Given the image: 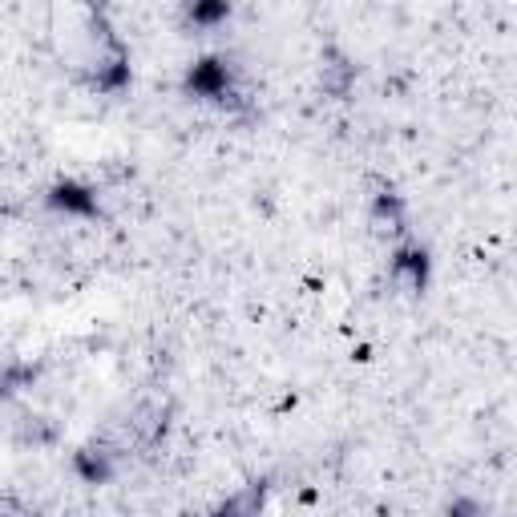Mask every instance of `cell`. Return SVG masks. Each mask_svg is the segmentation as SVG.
<instances>
[{
  "label": "cell",
  "instance_id": "obj_5",
  "mask_svg": "<svg viewBox=\"0 0 517 517\" xmlns=\"http://www.w3.org/2000/svg\"><path fill=\"white\" fill-rule=\"evenodd\" d=\"M227 13H231V0H194L190 5L194 25H219V21H227Z\"/></svg>",
  "mask_w": 517,
  "mask_h": 517
},
{
  "label": "cell",
  "instance_id": "obj_2",
  "mask_svg": "<svg viewBox=\"0 0 517 517\" xmlns=\"http://www.w3.org/2000/svg\"><path fill=\"white\" fill-rule=\"evenodd\" d=\"M392 271H396V279H400L408 291H425V279H429V259H425V251H400Z\"/></svg>",
  "mask_w": 517,
  "mask_h": 517
},
{
  "label": "cell",
  "instance_id": "obj_4",
  "mask_svg": "<svg viewBox=\"0 0 517 517\" xmlns=\"http://www.w3.org/2000/svg\"><path fill=\"white\" fill-rule=\"evenodd\" d=\"M372 231L376 235H400L404 231V215H400V198L384 194L376 202V211H372Z\"/></svg>",
  "mask_w": 517,
  "mask_h": 517
},
{
  "label": "cell",
  "instance_id": "obj_1",
  "mask_svg": "<svg viewBox=\"0 0 517 517\" xmlns=\"http://www.w3.org/2000/svg\"><path fill=\"white\" fill-rule=\"evenodd\" d=\"M186 89H190V93H198V97H211V101H231V97H235V89H231V73H227V65H223V61H215V57H206V61H198V65L190 69Z\"/></svg>",
  "mask_w": 517,
  "mask_h": 517
},
{
  "label": "cell",
  "instance_id": "obj_3",
  "mask_svg": "<svg viewBox=\"0 0 517 517\" xmlns=\"http://www.w3.org/2000/svg\"><path fill=\"white\" fill-rule=\"evenodd\" d=\"M53 206H57V211H73V215H93V211H97V198H93L85 186L61 182V186L53 190Z\"/></svg>",
  "mask_w": 517,
  "mask_h": 517
}]
</instances>
